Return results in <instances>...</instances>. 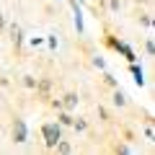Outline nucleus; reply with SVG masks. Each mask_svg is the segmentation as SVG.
Returning <instances> with one entry per match:
<instances>
[{
    "mask_svg": "<svg viewBox=\"0 0 155 155\" xmlns=\"http://www.w3.org/2000/svg\"><path fill=\"white\" fill-rule=\"evenodd\" d=\"M44 142H47V147H54L57 142L62 140V132H60V124H44Z\"/></svg>",
    "mask_w": 155,
    "mask_h": 155,
    "instance_id": "nucleus-1",
    "label": "nucleus"
},
{
    "mask_svg": "<svg viewBox=\"0 0 155 155\" xmlns=\"http://www.w3.org/2000/svg\"><path fill=\"white\" fill-rule=\"evenodd\" d=\"M13 137H16V142H26V124H23V119H16V124H13Z\"/></svg>",
    "mask_w": 155,
    "mask_h": 155,
    "instance_id": "nucleus-2",
    "label": "nucleus"
},
{
    "mask_svg": "<svg viewBox=\"0 0 155 155\" xmlns=\"http://www.w3.org/2000/svg\"><path fill=\"white\" fill-rule=\"evenodd\" d=\"M11 34H13V41L21 44V28H18V26H11Z\"/></svg>",
    "mask_w": 155,
    "mask_h": 155,
    "instance_id": "nucleus-5",
    "label": "nucleus"
},
{
    "mask_svg": "<svg viewBox=\"0 0 155 155\" xmlns=\"http://www.w3.org/2000/svg\"><path fill=\"white\" fill-rule=\"evenodd\" d=\"M132 75H134V80H137V85H142V83H145V78H142V70H140L137 65H132Z\"/></svg>",
    "mask_w": 155,
    "mask_h": 155,
    "instance_id": "nucleus-4",
    "label": "nucleus"
},
{
    "mask_svg": "<svg viewBox=\"0 0 155 155\" xmlns=\"http://www.w3.org/2000/svg\"><path fill=\"white\" fill-rule=\"evenodd\" d=\"M65 104H67V106H70V109H72V106L78 104V96H67V101H65Z\"/></svg>",
    "mask_w": 155,
    "mask_h": 155,
    "instance_id": "nucleus-7",
    "label": "nucleus"
},
{
    "mask_svg": "<svg viewBox=\"0 0 155 155\" xmlns=\"http://www.w3.org/2000/svg\"><path fill=\"white\" fill-rule=\"evenodd\" d=\"M75 5V28H78V34L83 31V13H80V8H78V3H72Z\"/></svg>",
    "mask_w": 155,
    "mask_h": 155,
    "instance_id": "nucleus-3",
    "label": "nucleus"
},
{
    "mask_svg": "<svg viewBox=\"0 0 155 155\" xmlns=\"http://www.w3.org/2000/svg\"><path fill=\"white\" fill-rule=\"evenodd\" d=\"M54 147H60V150H62V153H70V150H72V147H70V145H67V142H57V145H54Z\"/></svg>",
    "mask_w": 155,
    "mask_h": 155,
    "instance_id": "nucleus-6",
    "label": "nucleus"
}]
</instances>
